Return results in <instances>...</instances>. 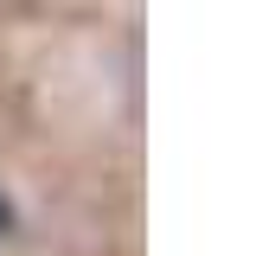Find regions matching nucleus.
<instances>
[{"label": "nucleus", "instance_id": "nucleus-1", "mask_svg": "<svg viewBox=\"0 0 256 256\" xmlns=\"http://www.w3.org/2000/svg\"><path fill=\"white\" fill-rule=\"evenodd\" d=\"M6 230H13V205L0 198V237H6Z\"/></svg>", "mask_w": 256, "mask_h": 256}]
</instances>
